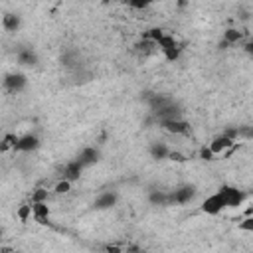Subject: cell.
<instances>
[{"instance_id":"ac0fdd59","label":"cell","mask_w":253,"mask_h":253,"mask_svg":"<svg viewBox=\"0 0 253 253\" xmlns=\"http://www.w3.org/2000/svg\"><path fill=\"white\" fill-rule=\"evenodd\" d=\"M241 32L239 30H235V28H229V30H225V34H223V45H235L239 40H241Z\"/></svg>"},{"instance_id":"83f0119b","label":"cell","mask_w":253,"mask_h":253,"mask_svg":"<svg viewBox=\"0 0 253 253\" xmlns=\"http://www.w3.org/2000/svg\"><path fill=\"white\" fill-rule=\"evenodd\" d=\"M243 49H245V53H247L249 57H253V40H249V42L243 45Z\"/></svg>"},{"instance_id":"9a60e30c","label":"cell","mask_w":253,"mask_h":253,"mask_svg":"<svg viewBox=\"0 0 253 253\" xmlns=\"http://www.w3.org/2000/svg\"><path fill=\"white\" fill-rule=\"evenodd\" d=\"M36 61H38V55L30 47H24L18 51V63L20 65H36Z\"/></svg>"},{"instance_id":"7a4b0ae2","label":"cell","mask_w":253,"mask_h":253,"mask_svg":"<svg viewBox=\"0 0 253 253\" xmlns=\"http://www.w3.org/2000/svg\"><path fill=\"white\" fill-rule=\"evenodd\" d=\"M194 198H196V188L190 186V184H186V186H180V188H176V190L170 192V196H168V206H174V204H176V206L190 204Z\"/></svg>"},{"instance_id":"8fae6325","label":"cell","mask_w":253,"mask_h":253,"mask_svg":"<svg viewBox=\"0 0 253 253\" xmlns=\"http://www.w3.org/2000/svg\"><path fill=\"white\" fill-rule=\"evenodd\" d=\"M77 160L81 162V166H83V168H87V166H93V164L99 160V150H97L95 146H85V148L79 152Z\"/></svg>"},{"instance_id":"484cf974","label":"cell","mask_w":253,"mask_h":253,"mask_svg":"<svg viewBox=\"0 0 253 253\" xmlns=\"http://www.w3.org/2000/svg\"><path fill=\"white\" fill-rule=\"evenodd\" d=\"M125 253H146V251H144L140 245H136V243H130V245L125 249Z\"/></svg>"},{"instance_id":"d4e9b609","label":"cell","mask_w":253,"mask_h":253,"mask_svg":"<svg viewBox=\"0 0 253 253\" xmlns=\"http://www.w3.org/2000/svg\"><path fill=\"white\" fill-rule=\"evenodd\" d=\"M128 6L130 8H136V10H142V8L148 6V2L146 0H132V2H128Z\"/></svg>"},{"instance_id":"cb8c5ba5","label":"cell","mask_w":253,"mask_h":253,"mask_svg":"<svg viewBox=\"0 0 253 253\" xmlns=\"http://www.w3.org/2000/svg\"><path fill=\"white\" fill-rule=\"evenodd\" d=\"M213 156H215V154L211 152L210 146H202V148H200V158H202V160H213Z\"/></svg>"},{"instance_id":"5b68a950","label":"cell","mask_w":253,"mask_h":253,"mask_svg":"<svg viewBox=\"0 0 253 253\" xmlns=\"http://www.w3.org/2000/svg\"><path fill=\"white\" fill-rule=\"evenodd\" d=\"M26 83H28V79H26L24 73H8V75L4 77V87H6V91H10V93H20V91H24Z\"/></svg>"},{"instance_id":"7402d4cb","label":"cell","mask_w":253,"mask_h":253,"mask_svg":"<svg viewBox=\"0 0 253 253\" xmlns=\"http://www.w3.org/2000/svg\"><path fill=\"white\" fill-rule=\"evenodd\" d=\"M237 227H239L241 231H253V213H251V215H245V219H241Z\"/></svg>"},{"instance_id":"603a6c76","label":"cell","mask_w":253,"mask_h":253,"mask_svg":"<svg viewBox=\"0 0 253 253\" xmlns=\"http://www.w3.org/2000/svg\"><path fill=\"white\" fill-rule=\"evenodd\" d=\"M69 188H71V182H69V180H65V178H61V180L55 184V192H57V194H67V192H69Z\"/></svg>"},{"instance_id":"4316f807","label":"cell","mask_w":253,"mask_h":253,"mask_svg":"<svg viewBox=\"0 0 253 253\" xmlns=\"http://www.w3.org/2000/svg\"><path fill=\"white\" fill-rule=\"evenodd\" d=\"M105 253H125V249H121L119 245H107L105 247Z\"/></svg>"},{"instance_id":"5bb4252c","label":"cell","mask_w":253,"mask_h":253,"mask_svg":"<svg viewBox=\"0 0 253 253\" xmlns=\"http://www.w3.org/2000/svg\"><path fill=\"white\" fill-rule=\"evenodd\" d=\"M136 49H138V51H140L142 55H150V53H154V51H158V43L142 36V40H140V42L136 43Z\"/></svg>"},{"instance_id":"ffe728a7","label":"cell","mask_w":253,"mask_h":253,"mask_svg":"<svg viewBox=\"0 0 253 253\" xmlns=\"http://www.w3.org/2000/svg\"><path fill=\"white\" fill-rule=\"evenodd\" d=\"M16 215H18L20 221H28V219L32 217V204H24V206H20L18 211H16Z\"/></svg>"},{"instance_id":"3957f363","label":"cell","mask_w":253,"mask_h":253,"mask_svg":"<svg viewBox=\"0 0 253 253\" xmlns=\"http://www.w3.org/2000/svg\"><path fill=\"white\" fill-rule=\"evenodd\" d=\"M217 192H219V196L223 198L225 208H237V206H241L243 200H245V194H243L241 190L233 188V186H221Z\"/></svg>"},{"instance_id":"44dd1931","label":"cell","mask_w":253,"mask_h":253,"mask_svg":"<svg viewBox=\"0 0 253 253\" xmlns=\"http://www.w3.org/2000/svg\"><path fill=\"white\" fill-rule=\"evenodd\" d=\"M34 202H47V190L36 188L34 194H32V204H34Z\"/></svg>"},{"instance_id":"2e32d148","label":"cell","mask_w":253,"mask_h":253,"mask_svg":"<svg viewBox=\"0 0 253 253\" xmlns=\"http://www.w3.org/2000/svg\"><path fill=\"white\" fill-rule=\"evenodd\" d=\"M168 196L170 192H164V190H152L148 194V200L152 206H168Z\"/></svg>"},{"instance_id":"277c9868","label":"cell","mask_w":253,"mask_h":253,"mask_svg":"<svg viewBox=\"0 0 253 253\" xmlns=\"http://www.w3.org/2000/svg\"><path fill=\"white\" fill-rule=\"evenodd\" d=\"M221 210H225V204H223V198L219 196V192L208 196V198L202 202V211H206L208 215H217Z\"/></svg>"},{"instance_id":"8992f818","label":"cell","mask_w":253,"mask_h":253,"mask_svg":"<svg viewBox=\"0 0 253 253\" xmlns=\"http://www.w3.org/2000/svg\"><path fill=\"white\" fill-rule=\"evenodd\" d=\"M208 146H210V148H211V152L217 156V154H221V152H225V150L233 148V146H235V138H231V136H227V134L223 132V134L215 136Z\"/></svg>"},{"instance_id":"e0dca14e","label":"cell","mask_w":253,"mask_h":253,"mask_svg":"<svg viewBox=\"0 0 253 253\" xmlns=\"http://www.w3.org/2000/svg\"><path fill=\"white\" fill-rule=\"evenodd\" d=\"M2 26H4V30H8V32H16V30L20 28V16H18V14H6V16L2 18Z\"/></svg>"},{"instance_id":"d6986e66","label":"cell","mask_w":253,"mask_h":253,"mask_svg":"<svg viewBox=\"0 0 253 253\" xmlns=\"http://www.w3.org/2000/svg\"><path fill=\"white\" fill-rule=\"evenodd\" d=\"M16 142H18V136H16V134H4V138H2V146H0V150H2V152H8L10 148L14 150V146H16Z\"/></svg>"},{"instance_id":"52a82bcc","label":"cell","mask_w":253,"mask_h":253,"mask_svg":"<svg viewBox=\"0 0 253 253\" xmlns=\"http://www.w3.org/2000/svg\"><path fill=\"white\" fill-rule=\"evenodd\" d=\"M40 146V138L36 134H24L18 136V142L14 146V152H32Z\"/></svg>"},{"instance_id":"ba28073f","label":"cell","mask_w":253,"mask_h":253,"mask_svg":"<svg viewBox=\"0 0 253 253\" xmlns=\"http://www.w3.org/2000/svg\"><path fill=\"white\" fill-rule=\"evenodd\" d=\"M160 125L164 130H168L172 134H188L190 132V125L184 119H170V121H162Z\"/></svg>"},{"instance_id":"4fadbf2b","label":"cell","mask_w":253,"mask_h":253,"mask_svg":"<svg viewBox=\"0 0 253 253\" xmlns=\"http://www.w3.org/2000/svg\"><path fill=\"white\" fill-rule=\"evenodd\" d=\"M150 156L154 160H164V158L170 156V148L164 142H152L150 144Z\"/></svg>"},{"instance_id":"6da1fadb","label":"cell","mask_w":253,"mask_h":253,"mask_svg":"<svg viewBox=\"0 0 253 253\" xmlns=\"http://www.w3.org/2000/svg\"><path fill=\"white\" fill-rule=\"evenodd\" d=\"M158 49L162 51V55L168 59V61H176L178 57H180V53H182V45L176 42V38L172 36V34H164L162 36V40L158 42Z\"/></svg>"},{"instance_id":"30bf717a","label":"cell","mask_w":253,"mask_h":253,"mask_svg":"<svg viewBox=\"0 0 253 253\" xmlns=\"http://www.w3.org/2000/svg\"><path fill=\"white\" fill-rule=\"evenodd\" d=\"M81 172H83V166H81V162L75 158V160H71V162H67V164L63 166V174H61V176L73 184L75 180H79Z\"/></svg>"},{"instance_id":"9c48e42d","label":"cell","mask_w":253,"mask_h":253,"mask_svg":"<svg viewBox=\"0 0 253 253\" xmlns=\"http://www.w3.org/2000/svg\"><path fill=\"white\" fill-rule=\"evenodd\" d=\"M32 217L38 223H47L49 221V206H47V202H34L32 204Z\"/></svg>"},{"instance_id":"7c38bea8","label":"cell","mask_w":253,"mask_h":253,"mask_svg":"<svg viewBox=\"0 0 253 253\" xmlns=\"http://www.w3.org/2000/svg\"><path fill=\"white\" fill-rule=\"evenodd\" d=\"M117 204V194L115 192H103V194H99V198L95 200V210H109V208H113Z\"/></svg>"}]
</instances>
